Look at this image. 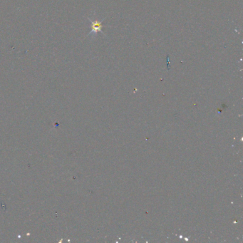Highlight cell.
<instances>
[{
	"label": "cell",
	"mask_w": 243,
	"mask_h": 243,
	"mask_svg": "<svg viewBox=\"0 0 243 243\" xmlns=\"http://www.w3.org/2000/svg\"><path fill=\"white\" fill-rule=\"evenodd\" d=\"M89 20L91 23V31L89 33V35L92 33H97L98 32H101V33L104 34L103 32L101 31V29L103 27L102 22L104 20V19L102 21H101V22H99V21H92L91 20H90V19H89Z\"/></svg>",
	"instance_id": "obj_1"
}]
</instances>
